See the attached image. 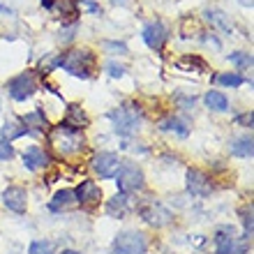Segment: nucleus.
<instances>
[{
  "instance_id": "7",
  "label": "nucleus",
  "mask_w": 254,
  "mask_h": 254,
  "mask_svg": "<svg viewBox=\"0 0 254 254\" xmlns=\"http://www.w3.org/2000/svg\"><path fill=\"white\" fill-rule=\"evenodd\" d=\"M35 90H37V79H35L33 72H23L7 83V93L16 102H26L28 97L35 95Z\"/></svg>"
},
{
  "instance_id": "20",
  "label": "nucleus",
  "mask_w": 254,
  "mask_h": 254,
  "mask_svg": "<svg viewBox=\"0 0 254 254\" xmlns=\"http://www.w3.org/2000/svg\"><path fill=\"white\" fill-rule=\"evenodd\" d=\"M30 129L23 127V123H16V121H7L5 125L0 127V136L5 141H14V139H21L23 134H28Z\"/></svg>"
},
{
  "instance_id": "1",
  "label": "nucleus",
  "mask_w": 254,
  "mask_h": 254,
  "mask_svg": "<svg viewBox=\"0 0 254 254\" xmlns=\"http://www.w3.org/2000/svg\"><path fill=\"white\" fill-rule=\"evenodd\" d=\"M83 143H86V139H83L81 129L67 127L65 123H61L49 132V146L63 157H69V155H76L79 150H83Z\"/></svg>"
},
{
  "instance_id": "16",
  "label": "nucleus",
  "mask_w": 254,
  "mask_h": 254,
  "mask_svg": "<svg viewBox=\"0 0 254 254\" xmlns=\"http://www.w3.org/2000/svg\"><path fill=\"white\" fill-rule=\"evenodd\" d=\"M203 19L210 23V28L220 30V33H224V35L234 33V23H231V19H229L222 9H206V12H203Z\"/></svg>"
},
{
  "instance_id": "18",
  "label": "nucleus",
  "mask_w": 254,
  "mask_h": 254,
  "mask_svg": "<svg viewBox=\"0 0 254 254\" xmlns=\"http://www.w3.org/2000/svg\"><path fill=\"white\" fill-rule=\"evenodd\" d=\"M21 123H23V127H33L35 132H49L47 116H44V111H42V109H35V111L26 114L23 118H21Z\"/></svg>"
},
{
  "instance_id": "6",
  "label": "nucleus",
  "mask_w": 254,
  "mask_h": 254,
  "mask_svg": "<svg viewBox=\"0 0 254 254\" xmlns=\"http://www.w3.org/2000/svg\"><path fill=\"white\" fill-rule=\"evenodd\" d=\"M114 254H146L148 241L141 231H121L114 241Z\"/></svg>"
},
{
  "instance_id": "33",
  "label": "nucleus",
  "mask_w": 254,
  "mask_h": 254,
  "mask_svg": "<svg viewBox=\"0 0 254 254\" xmlns=\"http://www.w3.org/2000/svg\"><path fill=\"white\" fill-rule=\"evenodd\" d=\"M107 72L111 74V76H123V74H125V67L111 61V63H107Z\"/></svg>"
},
{
  "instance_id": "34",
  "label": "nucleus",
  "mask_w": 254,
  "mask_h": 254,
  "mask_svg": "<svg viewBox=\"0 0 254 254\" xmlns=\"http://www.w3.org/2000/svg\"><path fill=\"white\" fill-rule=\"evenodd\" d=\"M203 44H206V47H210V49H215V51H220V49H222V44L215 40L213 35H206V37H203Z\"/></svg>"
},
{
  "instance_id": "28",
  "label": "nucleus",
  "mask_w": 254,
  "mask_h": 254,
  "mask_svg": "<svg viewBox=\"0 0 254 254\" xmlns=\"http://www.w3.org/2000/svg\"><path fill=\"white\" fill-rule=\"evenodd\" d=\"M241 217H243V227H245V236H252V206L241 208Z\"/></svg>"
},
{
  "instance_id": "2",
  "label": "nucleus",
  "mask_w": 254,
  "mask_h": 254,
  "mask_svg": "<svg viewBox=\"0 0 254 254\" xmlns=\"http://www.w3.org/2000/svg\"><path fill=\"white\" fill-rule=\"evenodd\" d=\"M56 67H63V69L69 72L72 76L88 79V76L93 74L95 56L90 54L88 49H72V51H65V54L56 56Z\"/></svg>"
},
{
  "instance_id": "13",
  "label": "nucleus",
  "mask_w": 254,
  "mask_h": 254,
  "mask_svg": "<svg viewBox=\"0 0 254 254\" xmlns=\"http://www.w3.org/2000/svg\"><path fill=\"white\" fill-rule=\"evenodd\" d=\"M74 194H76V203H81V206H95L102 199V188L93 181H83L76 185Z\"/></svg>"
},
{
  "instance_id": "21",
  "label": "nucleus",
  "mask_w": 254,
  "mask_h": 254,
  "mask_svg": "<svg viewBox=\"0 0 254 254\" xmlns=\"http://www.w3.org/2000/svg\"><path fill=\"white\" fill-rule=\"evenodd\" d=\"M208 109H213V111H227L229 109V97L220 90H208L206 97H203Z\"/></svg>"
},
{
  "instance_id": "25",
  "label": "nucleus",
  "mask_w": 254,
  "mask_h": 254,
  "mask_svg": "<svg viewBox=\"0 0 254 254\" xmlns=\"http://www.w3.org/2000/svg\"><path fill=\"white\" fill-rule=\"evenodd\" d=\"M215 81L224 88H238L245 83V76H243V74H236V72H222L215 76Z\"/></svg>"
},
{
  "instance_id": "8",
  "label": "nucleus",
  "mask_w": 254,
  "mask_h": 254,
  "mask_svg": "<svg viewBox=\"0 0 254 254\" xmlns=\"http://www.w3.org/2000/svg\"><path fill=\"white\" fill-rule=\"evenodd\" d=\"M90 169H93L95 174L100 176V178H114L118 174V169H121V160H118V155L116 153H97L90 162Z\"/></svg>"
},
{
  "instance_id": "32",
  "label": "nucleus",
  "mask_w": 254,
  "mask_h": 254,
  "mask_svg": "<svg viewBox=\"0 0 254 254\" xmlns=\"http://www.w3.org/2000/svg\"><path fill=\"white\" fill-rule=\"evenodd\" d=\"M74 33H76V21H72L67 28H63V30H61V40L63 42H69L74 37Z\"/></svg>"
},
{
  "instance_id": "17",
  "label": "nucleus",
  "mask_w": 254,
  "mask_h": 254,
  "mask_svg": "<svg viewBox=\"0 0 254 254\" xmlns=\"http://www.w3.org/2000/svg\"><path fill=\"white\" fill-rule=\"evenodd\" d=\"M79 206L76 203V194H74V190H61V192L54 194V199H51V203H49V208L54 210V213H61V210H69V208Z\"/></svg>"
},
{
  "instance_id": "9",
  "label": "nucleus",
  "mask_w": 254,
  "mask_h": 254,
  "mask_svg": "<svg viewBox=\"0 0 254 254\" xmlns=\"http://www.w3.org/2000/svg\"><path fill=\"white\" fill-rule=\"evenodd\" d=\"M141 35H143V42H146L153 51H162L164 44H167V40H169V30L164 28V23H160V21H150V23H146Z\"/></svg>"
},
{
  "instance_id": "5",
  "label": "nucleus",
  "mask_w": 254,
  "mask_h": 254,
  "mask_svg": "<svg viewBox=\"0 0 254 254\" xmlns=\"http://www.w3.org/2000/svg\"><path fill=\"white\" fill-rule=\"evenodd\" d=\"M116 178V185L121 192H139L143 190V171H141L139 164H134V162H121V169H118V174L114 176Z\"/></svg>"
},
{
  "instance_id": "12",
  "label": "nucleus",
  "mask_w": 254,
  "mask_h": 254,
  "mask_svg": "<svg viewBox=\"0 0 254 254\" xmlns=\"http://www.w3.org/2000/svg\"><path fill=\"white\" fill-rule=\"evenodd\" d=\"M134 208H136V203H134V196L129 192H121V194H116L111 201H107V213L111 217H118V220L127 217Z\"/></svg>"
},
{
  "instance_id": "30",
  "label": "nucleus",
  "mask_w": 254,
  "mask_h": 254,
  "mask_svg": "<svg viewBox=\"0 0 254 254\" xmlns=\"http://www.w3.org/2000/svg\"><path fill=\"white\" fill-rule=\"evenodd\" d=\"M76 5H79V7H83V9H88V12L97 14V16H100V14H102V7L97 5L95 0H76Z\"/></svg>"
},
{
  "instance_id": "3",
  "label": "nucleus",
  "mask_w": 254,
  "mask_h": 254,
  "mask_svg": "<svg viewBox=\"0 0 254 254\" xmlns=\"http://www.w3.org/2000/svg\"><path fill=\"white\" fill-rule=\"evenodd\" d=\"M109 121L114 123V129L121 136H132V134L139 132L141 123H143V114H141V109L134 102H127V104L114 109L109 114Z\"/></svg>"
},
{
  "instance_id": "26",
  "label": "nucleus",
  "mask_w": 254,
  "mask_h": 254,
  "mask_svg": "<svg viewBox=\"0 0 254 254\" xmlns=\"http://www.w3.org/2000/svg\"><path fill=\"white\" fill-rule=\"evenodd\" d=\"M229 63H234L238 69H250L252 67V54H248V51H234V54H229Z\"/></svg>"
},
{
  "instance_id": "27",
  "label": "nucleus",
  "mask_w": 254,
  "mask_h": 254,
  "mask_svg": "<svg viewBox=\"0 0 254 254\" xmlns=\"http://www.w3.org/2000/svg\"><path fill=\"white\" fill-rule=\"evenodd\" d=\"M30 254H54V243L35 241L33 245H30Z\"/></svg>"
},
{
  "instance_id": "29",
  "label": "nucleus",
  "mask_w": 254,
  "mask_h": 254,
  "mask_svg": "<svg viewBox=\"0 0 254 254\" xmlns=\"http://www.w3.org/2000/svg\"><path fill=\"white\" fill-rule=\"evenodd\" d=\"M14 157V148L9 141L0 139V160H12Z\"/></svg>"
},
{
  "instance_id": "36",
  "label": "nucleus",
  "mask_w": 254,
  "mask_h": 254,
  "mask_svg": "<svg viewBox=\"0 0 254 254\" xmlns=\"http://www.w3.org/2000/svg\"><path fill=\"white\" fill-rule=\"evenodd\" d=\"M40 2L47 7V9H54V7H56V0H40Z\"/></svg>"
},
{
  "instance_id": "4",
  "label": "nucleus",
  "mask_w": 254,
  "mask_h": 254,
  "mask_svg": "<svg viewBox=\"0 0 254 254\" xmlns=\"http://www.w3.org/2000/svg\"><path fill=\"white\" fill-rule=\"evenodd\" d=\"M136 213H139V217L146 224H150V227L155 229H162L167 227V224H171V220H174V213L169 210L167 206H162L160 201H141L139 206H136Z\"/></svg>"
},
{
  "instance_id": "39",
  "label": "nucleus",
  "mask_w": 254,
  "mask_h": 254,
  "mask_svg": "<svg viewBox=\"0 0 254 254\" xmlns=\"http://www.w3.org/2000/svg\"><path fill=\"white\" fill-rule=\"evenodd\" d=\"M0 109H2V95H0Z\"/></svg>"
},
{
  "instance_id": "24",
  "label": "nucleus",
  "mask_w": 254,
  "mask_h": 254,
  "mask_svg": "<svg viewBox=\"0 0 254 254\" xmlns=\"http://www.w3.org/2000/svg\"><path fill=\"white\" fill-rule=\"evenodd\" d=\"M176 67L178 69H183V72H194V69H199V72H203L206 69V63L201 61V58H196V56H185V58H178L176 61Z\"/></svg>"
},
{
  "instance_id": "37",
  "label": "nucleus",
  "mask_w": 254,
  "mask_h": 254,
  "mask_svg": "<svg viewBox=\"0 0 254 254\" xmlns=\"http://www.w3.org/2000/svg\"><path fill=\"white\" fill-rule=\"evenodd\" d=\"M238 2H241L243 7H252L254 5V0H238Z\"/></svg>"
},
{
  "instance_id": "31",
  "label": "nucleus",
  "mask_w": 254,
  "mask_h": 254,
  "mask_svg": "<svg viewBox=\"0 0 254 254\" xmlns=\"http://www.w3.org/2000/svg\"><path fill=\"white\" fill-rule=\"evenodd\" d=\"M104 49H107V51H114V54H118V56L127 54V47L123 42H104Z\"/></svg>"
},
{
  "instance_id": "11",
  "label": "nucleus",
  "mask_w": 254,
  "mask_h": 254,
  "mask_svg": "<svg viewBox=\"0 0 254 254\" xmlns=\"http://www.w3.org/2000/svg\"><path fill=\"white\" fill-rule=\"evenodd\" d=\"M215 252L236 254V231L231 224H222L215 229Z\"/></svg>"
},
{
  "instance_id": "38",
  "label": "nucleus",
  "mask_w": 254,
  "mask_h": 254,
  "mask_svg": "<svg viewBox=\"0 0 254 254\" xmlns=\"http://www.w3.org/2000/svg\"><path fill=\"white\" fill-rule=\"evenodd\" d=\"M61 254H79V252H74V250H63Z\"/></svg>"
},
{
  "instance_id": "15",
  "label": "nucleus",
  "mask_w": 254,
  "mask_h": 254,
  "mask_svg": "<svg viewBox=\"0 0 254 254\" xmlns=\"http://www.w3.org/2000/svg\"><path fill=\"white\" fill-rule=\"evenodd\" d=\"M49 162H51V157H49V153L44 150V148L30 146V148H26V150H23V164H26V169H30V171L47 169Z\"/></svg>"
},
{
  "instance_id": "14",
  "label": "nucleus",
  "mask_w": 254,
  "mask_h": 254,
  "mask_svg": "<svg viewBox=\"0 0 254 254\" xmlns=\"http://www.w3.org/2000/svg\"><path fill=\"white\" fill-rule=\"evenodd\" d=\"M2 203H5L12 213H23L28 208V194L23 188H16V185H12V188H7L5 192H2Z\"/></svg>"
},
{
  "instance_id": "23",
  "label": "nucleus",
  "mask_w": 254,
  "mask_h": 254,
  "mask_svg": "<svg viewBox=\"0 0 254 254\" xmlns=\"http://www.w3.org/2000/svg\"><path fill=\"white\" fill-rule=\"evenodd\" d=\"M160 129L162 132H174V134H178V136H188L190 134V129H188V123L185 121H181V118H164V121L160 123Z\"/></svg>"
},
{
  "instance_id": "10",
  "label": "nucleus",
  "mask_w": 254,
  "mask_h": 254,
  "mask_svg": "<svg viewBox=\"0 0 254 254\" xmlns=\"http://www.w3.org/2000/svg\"><path fill=\"white\" fill-rule=\"evenodd\" d=\"M185 181H188V192L194 194V196H210L213 194V183L199 169H190Z\"/></svg>"
},
{
  "instance_id": "22",
  "label": "nucleus",
  "mask_w": 254,
  "mask_h": 254,
  "mask_svg": "<svg viewBox=\"0 0 254 254\" xmlns=\"http://www.w3.org/2000/svg\"><path fill=\"white\" fill-rule=\"evenodd\" d=\"M231 153L236 157H252V136L250 134H243L238 139L231 141Z\"/></svg>"
},
{
  "instance_id": "35",
  "label": "nucleus",
  "mask_w": 254,
  "mask_h": 254,
  "mask_svg": "<svg viewBox=\"0 0 254 254\" xmlns=\"http://www.w3.org/2000/svg\"><path fill=\"white\" fill-rule=\"evenodd\" d=\"M238 123H243V125L252 127V114H245V116H241V118H238Z\"/></svg>"
},
{
  "instance_id": "19",
  "label": "nucleus",
  "mask_w": 254,
  "mask_h": 254,
  "mask_svg": "<svg viewBox=\"0 0 254 254\" xmlns=\"http://www.w3.org/2000/svg\"><path fill=\"white\" fill-rule=\"evenodd\" d=\"M65 125H67V127H74V129H83V127L88 125V116H86V111H83L81 107H76V104H72V107L67 109Z\"/></svg>"
}]
</instances>
